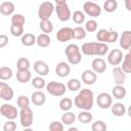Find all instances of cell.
Returning a JSON list of instances; mask_svg holds the SVG:
<instances>
[{
    "instance_id": "ffe728a7",
    "label": "cell",
    "mask_w": 131,
    "mask_h": 131,
    "mask_svg": "<svg viewBox=\"0 0 131 131\" xmlns=\"http://www.w3.org/2000/svg\"><path fill=\"white\" fill-rule=\"evenodd\" d=\"M33 67H34V71L39 76H46L49 73V67L44 60H36Z\"/></svg>"
},
{
    "instance_id": "83f0119b",
    "label": "cell",
    "mask_w": 131,
    "mask_h": 131,
    "mask_svg": "<svg viewBox=\"0 0 131 131\" xmlns=\"http://www.w3.org/2000/svg\"><path fill=\"white\" fill-rule=\"evenodd\" d=\"M121 62H122L121 69H122L126 74L131 73V53H130V52L126 53V54L123 56V59H122Z\"/></svg>"
},
{
    "instance_id": "d6986e66",
    "label": "cell",
    "mask_w": 131,
    "mask_h": 131,
    "mask_svg": "<svg viewBox=\"0 0 131 131\" xmlns=\"http://www.w3.org/2000/svg\"><path fill=\"white\" fill-rule=\"evenodd\" d=\"M120 46L123 50H129L131 47V31L126 30L120 37Z\"/></svg>"
},
{
    "instance_id": "cb8c5ba5",
    "label": "cell",
    "mask_w": 131,
    "mask_h": 131,
    "mask_svg": "<svg viewBox=\"0 0 131 131\" xmlns=\"http://www.w3.org/2000/svg\"><path fill=\"white\" fill-rule=\"evenodd\" d=\"M127 94V90L123 85H116L112 89V95L116 99H123Z\"/></svg>"
},
{
    "instance_id": "2e32d148",
    "label": "cell",
    "mask_w": 131,
    "mask_h": 131,
    "mask_svg": "<svg viewBox=\"0 0 131 131\" xmlns=\"http://www.w3.org/2000/svg\"><path fill=\"white\" fill-rule=\"evenodd\" d=\"M81 79H82V82L84 84H86V85H93L96 82V80H97V75L92 70H85L81 74Z\"/></svg>"
},
{
    "instance_id": "4dcf8cb0",
    "label": "cell",
    "mask_w": 131,
    "mask_h": 131,
    "mask_svg": "<svg viewBox=\"0 0 131 131\" xmlns=\"http://www.w3.org/2000/svg\"><path fill=\"white\" fill-rule=\"evenodd\" d=\"M39 26L41 31L45 34H50L53 31V25L50 21V19H41Z\"/></svg>"
},
{
    "instance_id": "f6af8a7d",
    "label": "cell",
    "mask_w": 131,
    "mask_h": 131,
    "mask_svg": "<svg viewBox=\"0 0 131 131\" xmlns=\"http://www.w3.org/2000/svg\"><path fill=\"white\" fill-rule=\"evenodd\" d=\"M64 129V125L59 121H53L49 124L50 131H62Z\"/></svg>"
},
{
    "instance_id": "d590c367",
    "label": "cell",
    "mask_w": 131,
    "mask_h": 131,
    "mask_svg": "<svg viewBox=\"0 0 131 131\" xmlns=\"http://www.w3.org/2000/svg\"><path fill=\"white\" fill-rule=\"evenodd\" d=\"M30 60L27 57H20L16 61V68L17 71H24V70H30Z\"/></svg>"
},
{
    "instance_id": "7a4b0ae2",
    "label": "cell",
    "mask_w": 131,
    "mask_h": 131,
    "mask_svg": "<svg viewBox=\"0 0 131 131\" xmlns=\"http://www.w3.org/2000/svg\"><path fill=\"white\" fill-rule=\"evenodd\" d=\"M83 54L85 55H97V56H103L108 51V46L106 43L103 42H87L82 45L80 48Z\"/></svg>"
},
{
    "instance_id": "ac0fdd59",
    "label": "cell",
    "mask_w": 131,
    "mask_h": 131,
    "mask_svg": "<svg viewBox=\"0 0 131 131\" xmlns=\"http://www.w3.org/2000/svg\"><path fill=\"white\" fill-rule=\"evenodd\" d=\"M91 67H92V71H94L96 74H102L106 70V62L103 58L96 57L92 60Z\"/></svg>"
},
{
    "instance_id": "d6a6232c",
    "label": "cell",
    "mask_w": 131,
    "mask_h": 131,
    "mask_svg": "<svg viewBox=\"0 0 131 131\" xmlns=\"http://www.w3.org/2000/svg\"><path fill=\"white\" fill-rule=\"evenodd\" d=\"M67 88L72 91V92H75V91H78L81 89V81L77 78H73L71 80L68 81L67 83Z\"/></svg>"
},
{
    "instance_id": "681fc988",
    "label": "cell",
    "mask_w": 131,
    "mask_h": 131,
    "mask_svg": "<svg viewBox=\"0 0 131 131\" xmlns=\"http://www.w3.org/2000/svg\"><path fill=\"white\" fill-rule=\"evenodd\" d=\"M54 2L56 4H64L67 3V0H54Z\"/></svg>"
},
{
    "instance_id": "7dc6e473",
    "label": "cell",
    "mask_w": 131,
    "mask_h": 131,
    "mask_svg": "<svg viewBox=\"0 0 131 131\" xmlns=\"http://www.w3.org/2000/svg\"><path fill=\"white\" fill-rule=\"evenodd\" d=\"M7 44H8V37L6 35L1 34L0 35V48L5 47Z\"/></svg>"
},
{
    "instance_id": "e0dca14e",
    "label": "cell",
    "mask_w": 131,
    "mask_h": 131,
    "mask_svg": "<svg viewBox=\"0 0 131 131\" xmlns=\"http://www.w3.org/2000/svg\"><path fill=\"white\" fill-rule=\"evenodd\" d=\"M55 73L58 77L60 78H66L70 75L71 73V67L68 62L66 61H60L56 64L55 67Z\"/></svg>"
},
{
    "instance_id": "e575fe53",
    "label": "cell",
    "mask_w": 131,
    "mask_h": 131,
    "mask_svg": "<svg viewBox=\"0 0 131 131\" xmlns=\"http://www.w3.org/2000/svg\"><path fill=\"white\" fill-rule=\"evenodd\" d=\"M86 37V31L82 27H76L73 29V39L83 40Z\"/></svg>"
},
{
    "instance_id": "8d00e7d4",
    "label": "cell",
    "mask_w": 131,
    "mask_h": 131,
    "mask_svg": "<svg viewBox=\"0 0 131 131\" xmlns=\"http://www.w3.org/2000/svg\"><path fill=\"white\" fill-rule=\"evenodd\" d=\"M31 83H32V86L34 88H36V89H43L46 86V82L42 78V76H38V77L33 78Z\"/></svg>"
},
{
    "instance_id": "74e56055",
    "label": "cell",
    "mask_w": 131,
    "mask_h": 131,
    "mask_svg": "<svg viewBox=\"0 0 131 131\" xmlns=\"http://www.w3.org/2000/svg\"><path fill=\"white\" fill-rule=\"evenodd\" d=\"M72 19L74 20V23L75 24H77V25H81V24H83L84 21H85V14H84V12H82L81 10H76V11H74V13L72 14Z\"/></svg>"
},
{
    "instance_id": "1f68e13d",
    "label": "cell",
    "mask_w": 131,
    "mask_h": 131,
    "mask_svg": "<svg viewBox=\"0 0 131 131\" xmlns=\"http://www.w3.org/2000/svg\"><path fill=\"white\" fill-rule=\"evenodd\" d=\"M13 75L12 69L9 67H1L0 68V80L1 81H7L11 79Z\"/></svg>"
},
{
    "instance_id": "ee69618b",
    "label": "cell",
    "mask_w": 131,
    "mask_h": 131,
    "mask_svg": "<svg viewBox=\"0 0 131 131\" xmlns=\"http://www.w3.org/2000/svg\"><path fill=\"white\" fill-rule=\"evenodd\" d=\"M10 33L14 37H21V35L24 34V27L23 26L11 25L10 26Z\"/></svg>"
},
{
    "instance_id": "4316f807",
    "label": "cell",
    "mask_w": 131,
    "mask_h": 131,
    "mask_svg": "<svg viewBox=\"0 0 131 131\" xmlns=\"http://www.w3.org/2000/svg\"><path fill=\"white\" fill-rule=\"evenodd\" d=\"M20 42H21V44H23L24 46H27V47L33 46V45L36 43V36H35L34 34H31V33L23 34V35H21Z\"/></svg>"
},
{
    "instance_id": "7c38bea8",
    "label": "cell",
    "mask_w": 131,
    "mask_h": 131,
    "mask_svg": "<svg viewBox=\"0 0 131 131\" xmlns=\"http://www.w3.org/2000/svg\"><path fill=\"white\" fill-rule=\"evenodd\" d=\"M123 59V51L121 49H113L110 51V53L107 54V62L111 64V66H114V67H117L121 63Z\"/></svg>"
},
{
    "instance_id": "bcb514c9",
    "label": "cell",
    "mask_w": 131,
    "mask_h": 131,
    "mask_svg": "<svg viewBox=\"0 0 131 131\" xmlns=\"http://www.w3.org/2000/svg\"><path fill=\"white\" fill-rule=\"evenodd\" d=\"M15 129H16V123L13 120H8L3 126L4 131H14Z\"/></svg>"
},
{
    "instance_id": "ba28073f",
    "label": "cell",
    "mask_w": 131,
    "mask_h": 131,
    "mask_svg": "<svg viewBox=\"0 0 131 131\" xmlns=\"http://www.w3.org/2000/svg\"><path fill=\"white\" fill-rule=\"evenodd\" d=\"M54 10L56 12L57 18L60 21H68L72 16L70 7H69V5L67 3H64V4H56L54 6Z\"/></svg>"
},
{
    "instance_id": "ab89813d",
    "label": "cell",
    "mask_w": 131,
    "mask_h": 131,
    "mask_svg": "<svg viewBox=\"0 0 131 131\" xmlns=\"http://www.w3.org/2000/svg\"><path fill=\"white\" fill-rule=\"evenodd\" d=\"M26 23V18L23 14L20 13H15L11 16V25H14V26H23L25 25Z\"/></svg>"
},
{
    "instance_id": "d4e9b609",
    "label": "cell",
    "mask_w": 131,
    "mask_h": 131,
    "mask_svg": "<svg viewBox=\"0 0 131 131\" xmlns=\"http://www.w3.org/2000/svg\"><path fill=\"white\" fill-rule=\"evenodd\" d=\"M36 43L39 47H43V48L49 46L51 43V39H50L49 34H45V33L40 34L38 37H36Z\"/></svg>"
},
{
    "instance_id": "c3c4849f",
    "label": "cell",
    "mask_w": 131,
    "mask_h": 131,
    "mask_svg": "<svg viewBox=\"0 0 131 131\" xmlns=\"http://www.w3.org/2000/svg\"><path fill=\"white\" fill-rule=\"evenodd\" d=\"M125 3V7L128 11H131V0H124Z\"/></svg>"
},
{
    "instance_id": "8992f818",
    "label": "cell",
    "mask_w": 131,
    "mask_h": 131,
    "mask_svg": "<svg viewBox=\"0 0 131 131\" xmlns=\"http://www.w3.org/2000/svg\"><path fill=\"white\" fill-rule=\"evenodd\" d=\"M46 90L47 92L52 96H62L66 93V85L60 82L51 81L48 84H46Z\"/></svg>"
},
{
    "instance_id": "f907efd6",
    "label": "cell",
    "mask_w": 131,
    "mask_h": 131,
    "mask_svg": "<svg viewBox=\"0 0 131 131\" xmlns=\"http://www.w3.org/2000/svg\"><path fill=\"white\" fill-rule=\"evenodd\" d=\"M69 131H78V128H75V127H70V128H69Z\"/></svg>"
},
{
    "instance_id": "4fadbf2b",
    "label": "cell",
    "mask_w": 131,
    "mask_h": 131,
    "mask_svg": "<svg viewBox=\"0 0 131 131\" xmlns=\"http://www.w3.org/2000/svg\"><path fill=\"white\" fill-rule=\"evenodd\" d=\"M56 39L57 41L64 43L73 39V29L70 27H63L59 29L56 33Z\"/></svg>"
},
{
    "instance_id": "7402d4cb",
    "label": "cell",
    "mask_w": 131,
    "mask_h": 131,
    "mask_svg": "<svg viewBox=\"0 0 131 131\" xmlns=\"http://www.w3.org/2000/svg\"><path fill=\"white\" fill-rule=\"evenodd\" d=\"M14 9H15V6L10 1H5L0 4V13L5 16L11 15L14 12Z\"/></svg>"
},
{
    "instance_id": "44dd1931",
    "label": "cell",
    "mask_w": 131,
    "mask_h": 131,
    "mask_svg": "<svg viewBox=\"0 0 131 131\" xmlns=\"http://www.w3.org/2000/svg\"><path fill=\"white\" fill-rule=\"evenodd\" d=\"M31 101L37 106H41L46 102V95L42 91H35L31 95Z\"/></svg>"
},
{
    "instance_id": "816d5d0a",
    "label": "cell",
    "mask_w": 131,
    "mask_h": 131,
    "mask_svg": "<svg viewBox=\"0 0 131 131\" xmlns=\"http://www.w3.org/2000/svg\"><path fill=\"white\" fill-rule=\"evenodd\" d=\"M91 1H96V0H91Z\"/></svg>"
},
{
    "instance_id": "9c48e42d",
    "label": "cell",
    "mask_w": 131,
    "mask_h": 131,
    "mask_svg": "<svg viewBox=\"0 0 131 131\" xmlns=\"http://www.w3.org/2000/svg\"><path fill=\"white\" fill-rule=\"evenodd\" d=\"M83 10L84 12L91 16V17H98L101 13V8L100 6L95 3L94 1H87L83 4Z\"/></svg>"
},
{
    "instance_id": "f1b7e54d",
    "label": "cell",
    "mask_w": 131,
    "mask_h": 131,
    "mask_svg": "<svg viewBox=\"0 0 131 131\" xmlns=\"http://www.w3.org/2000/svg\"><path fill=\"white\" fill-rule=\"evenodd\" d=\"M75 121H76V115L73 112L67 111L61 116V123L63 125H72L75 123Z\"/></svg>"
},
{
    "instance_id": "603a6c76",
    "label": "cell",
    "mask_w": 131,
    "mask_h": 131,
    "mask_svg": "<svg viewBox=\"0 0 131 131\" xmlns=\"http://www.w3.org/2000/svg\"><path fill=\"white\" fill-rule=\"evenodd\" d=\"M112 114L116 117H123L126 114V106L121 102H116L111 105Z\"/></svg>"
},
{
    "instance_id": "5bb4252c",
    "label": "cell",
    "mask_w": 131,
    "mask_h": 131,
    "mask_svg": "<svg viewBox=\"0 0 131 131\" xmlns=\"http://www.w3.org/2000/svg\"><path fill=\"white\" fill-rule=\"evenodd\" d=\"M13 96H14L13 89L5 82H0V98L9 101L13 98Z\"/></svg>"
},
{
    "instance_id": "8fae6325",
    "label": "cell",
    "mask_w": 131,
    "mask_h": 131,
    "mask_svg": "<svg viewBox=\"0 0 131 131\" xmlns=\"http://www.w3.org/2000/svg\"><path fill=\"white\" fill-rule=\"evenodd\" d=\"M96 102L97 105L102 110L110 108L111 105L113 104V96L107 92H101L98 94L96 98Z\"/></svg>"
},
{
    "instance_id": "5b68a950",
    "label": "cell",
    "mask_w": 131,
    "mask_h": 131,
    "mask_svg": "<svg viewBox=\"0 0 131 131\" xmlns=\"http://www.w3.org/2000/svg\"><path fill=\"white\" fill-rule=\"evenodd\" d=\"M18 116H19V120H20V125L24 128H30L32 126L33 120H34V114L30 106L20 108Z\"/></svg>"
},
{
    "instance_id": "b9f144b4",
    "label": "cell",
    "mask_w": 131,
    "mask_h": 131,
    "mask_svg": "<svg viewBox=\"0 0 131 131\" xmlns=\"http://www.w3.org/2000/svg\"><path fill=\"white\" fill-rule=\"evenodd\" d=\"M16 103H17V106L19 108H23V107H27L30 105V99L28 96L26 95H19L16 99Z\"/></svg>"
},
{
    "instance_id": "3957f363",
    "label": "cell",
    "mask_w": 131,
    "mask_h": 131,
    "mask_svg": "<svg viewBox=\"0 0 131 131\" xmlns=\"http://www.w3.org/2000/svg\"><path fill=\"white\" fill-rule=\"evenodd\" d=\"M64 54L70 64H78L82 60V54L80 47L77 44H69L64 49Z\"/></svg>"
},
{
    "instance_id": "9a60e30c",
    "label": "cell",
    "mask_w": 131,
    "mask_h": 131,
    "mask_svg": "<svg viewBox=\"0 0 131 131\" xmlns=\"http://www.w3.org/2000/svg\"><path fill=\"white\" fill-rule=\"evenodd\" d=\"M127 74L121 69V67H115L113 69V78L115 81L116 85H123L124 82L126 81Z\"/></svg>"
},
{
    "instance_id": "30bf717a",
    "label": "cell",
    "mask_w": 131,
    "mask_h": 131,
    "mask_svg": "<svg viewBox=\"0 0 131 131\" xmlns=\"http://www.w3.org/2000/svg\"><path fill=\"white\" fill-rule=\"evenodd\" d=\"M0 114L8 119V120H14L17 116H18V111L16 110V107L12 104L9 103H3L0 106Z\"/></svg>"
},
{
    "instance_id": "484cf974",
    "label": "cell",
    "mask_w": 131,
    "mask_h": 131,
    "mask_svg": "<svg viewBox=\"0 0 131 131\" xmlns=\"http://www.w3.org/2000/svg\"><path fill=\"white\" fill-rule=\"evenodd\" d=\"M32 79V74L30 70H24V71H17L16 73V80L19 83L26 84Z\"/></svg>"
},
{
    "instance_id": "f35d334b",
    "label": "cell",
    "mask_w": 131,
    "mask_h": 131,
    "mask_svg": "<svg viewBox=\"0 0 131 131\" xmlns=\"http://www.w3.org/2000/svg\"><path fill=\"white\" fill-rule=\"evenodd\" d=\"M73 106V100L70 97H64L59 101V108L63 112L70 111Z\"/></svg>"
},
{
    "instance_id": "277c9868",
    "label": "cell",
    "mask_w": 131,
    "mask_h": 131,
    "mask_svg": "<svg viewBox=\"0 0 131 131\" xmlns=\"http://www.w3.org/2000/svg\"><path fill=\"white\" fill-rule=\"evenodd\" d=\"M119 38V34L116 31H108L105 29H100L96 33V39L98 42L103 43H115Z\"/></svg>"
},
{
    "instance_id": "60d3db41",
    "label": "cell",
    "mask_w": 131,
    "mask_h": 131,
    "mask_svg": "<svg viewBox=\"0 0 131 131\" xmlns=\"http://www.w3.org/2000/svg\"><path fill=\"white\" fill-rule=\"evenodd\" d=\"M85 31L89 33H93L97 30V21L95 19H89L85 23Z\"/></svg>"
},
{
    "instance_id": "52a82bcc",
    "label": "cell",
    "mask_w": 131,
    "mask_h": 131,
    "mask_svg": "<svg viewBox=\"0 0 131 131\" xmlns=\"http://www.w3.org/2000/svg\"><path fill=\"white\" fill-rule=\"evenodd\" d=\"M54 11V5L52 2L50 1H45L43 3H41V5L39 6L38 9V16L41 19H49V17L51 16V14Z\"/></svg>"
},
{
    "instance_id": "836d02e7",
    "label": "cell",
    "mask_w": 131,
    "mask_h": 131,
    "mask_svg": "<svg viewBox=\"0 0 131 131\" xmlns=\"http://www.w3.org/2000/svg\"><path fill=\"white\" fill-rule=\"evenodd\" d=\"M117 8H118V1L117 0H105L103 3V9L108 13L116 11Z\"/></svg>"
},
{
    "instance_id": "f546056e",
    "label": "cell",
    "mask_w": 131,
    "mask_h": 131,
    "mask_svg": "<svg viewBox=\"0 0 131 131\" xmlns=\"http://www.w3.org/2000/svg\"><path fill=\"white\" fill-rule=\"evenodd\" d=\"M93 119V116L92 114L89 112V111H84L82 110V112H80L78 114V120L80 123H83V124H88L92 121Z\"/></svg>"
},
{
    "instance_id": "6da1fadb",
    "label": "cell",
    "mask_w": 131,
    "mask_h": 131,
    "mask_svg": "<svg viewBox=\"0 0 131 131\" xmlns=\"http://www.w3.org/2000/svg\"><path fill=\"white\" fill-rule=\"evenodd\" d=\"M74 103L80 110L90 111L94 103V94L92 90L88 88L80 90L79 93L74 98Z\"/></svg>"
},
{
    "instance_id": "7bdbcfd3",
    "label": "cell",
    "mask_w": 131,
    "mask_h": 131,
    "mask_svg": "<svg viewBox=\"0 0 131 131\" xmlns=\"http://www.w3.org/2000/svg\"><path fill=\"white\" fill-rule=\"evenodd\" d=\"M91 129H92V131H105L106 124L101 120H97L91 125Z\"/></svg>"
}]
</instances>
